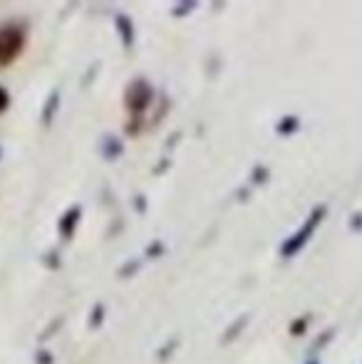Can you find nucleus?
<instances>
[{
    "label": "nucleus",
    "instance_id": "obj_1",
    "mask_svg": "<svg viewBox=\"0 0 362 364\" xmlns=\"http://www.w3.org/2000/svg\"><path fill=\"white\" fill-rule=\"evenodd\" d=\"M25 48V28L18 23L0 25V68H8Z\"/></svg>",
    "mask_w": 362,
    "mask_h": 364
},
{
    "label": "nucleus",
    "instance_id": "obj_2",
    "mask_svg": "<svg viewBox=\"0 0 362 364\" xmlns=\"http://www.w3.org/2000/svg\"><path fill=\"white\" fill-rule=\"evenodd\" d=\"M151 102V90L147 82L137 80L129 85V90H127V107H129L132 112H137V114H142V112L149 107Z\"/></svg>",
    "mask_w": 362,
    "mask_h": 364
},
{
    "label": "nucleus",
    "instance_id": "obj_3",
    "mask_svg": "<svg viewBox=\"0 0 362 364\" xmlns=\"http://www.w3.org/2000/svg\"><path fill=\"white\" fill-rule=\"evenodd\" d=\"M8 109V92L0 87V112H5Z\"/></svg>",
    "mask_w": 362,
    "mask_h": 364
}]
</instances>
